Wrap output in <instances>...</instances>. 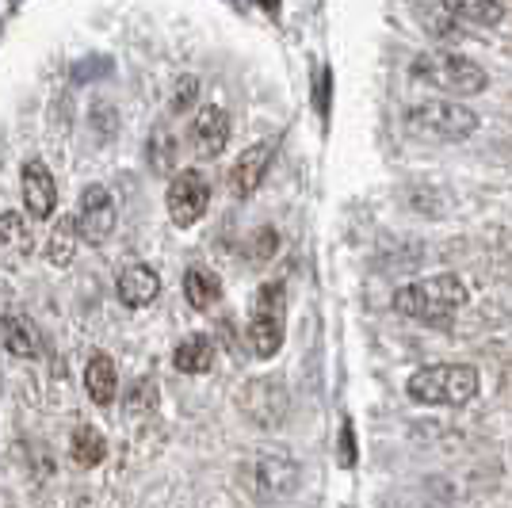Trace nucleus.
<instances>
[{
  "label": "nucleus",
  "instance_id": "obj_1",
  "mask_svg": "<svg viewBox=\"0 0 512 508\" xmlns=\"http://www.w3.org/2000/svg\"><path fill=\"white\" fill-rule=\"evenodd\" d=\"M470 302V287L459 276L451 272H440V276L417 279V283H402L390 306L394 314H402L409 321H421V325H432V329H444L455 321V314Z\"/></svg>",
  "mask_w": 512,
  "mask_h": 508
},
{
  "label": "nucleus",
  "instance_id": "obj_2",
  "mask_svg": "<svg viewBox=\"0 0 512 508\" xmlns=\"http://www.w3.org/2000/svg\"><path fill=\"white\" fill-rule=\"evenodd\" d=\"M409 73L413 81L436 88L444 96H478L490 88V73L474 58L455 54V50H425L409 62Z\"/></svg>",
  "mask_w": 512,
  "mask_h": 508
},
{
  "label": "nucleus",
  "instance_id": "obj_3",
  "mask_svg": "<svg viewBox=\"0 0 512 508\" xmlns=\"http://www.w3.org/2000/svg\"><path fill=\"white\" fill-rule=\"evenodd\" d=\"M482 375L470 363H428L406 379V394L421 405H467L478 398Z\"/></svg>",
  "mask_w": 512,
  "mask_h": 508
},
{
  "label": "nucleus",
  "instance_id": "obj_4",
  "mask_svg": "<svg viewBox=\"0 0 512 508\" xmlns=\"http://www.w3.org/2000/svg\"><path fill=\"white\" fill-rule=\"evenodd\" d=\"M402 123L421 142L451 146V142H463V138H470L478 130V115L470 107L455 104V100H425V104L409 107Z\"/></svg>",
  "mask_w": 512,
  "mask_h": 508
},
{
  "label": "nucleus",
  "instance_id": "obj_5",
  "mask_svg": "<svg viewBox=\"0 0 512 508\" xmlns=\"http://www.w3.org/2000/svg\"><path fill=\"white\" fill-rule=\"evenodd\" d=\"M283 314H287L283 283H264L256 291L253 314H249V344H253L256 360H272L283 348Z\"/></svg>",
  "mask_w": 512,
  "mask_h": 508
},
{
  "label": "nucleus",
  "instance_id": "obj_6",
  "mask_svg": "<svg viewBox=\"0 0 512 508\" xmlns=\"http://www.w3.org/2000/svg\"><path fill=\"white\" fill-rule=\"evenodd\" d=\"M211 207V184L199 169H180L169 180L165 191V211H169L172 226L188 230L195 222H203V214Z\"/></svg>",
  "mask_w": 512,
  "mask_h": 508
},
{
  "label": "nucleus",
  "instance_id": "obj_7",
  "mask_svg": "<svg viewBox=\"0 0 512 508\" xmlns=\"http://www.w3.org/2000/svg\"><path fill=\"white\" fill-rule=\"evenodd\" d=\"M237 405L260 428H279L283 417H287V409H291V394H287V386L279 379H253L245 382Z\"/></svg>",
  "mask_w": 512,
  "mask_h": 508
},
{
  "label": "nucleus",
  "instance_id": "obj_8",
  "mask_svg": "<svg viewBox=\"0 0 512 508\" xmlns=\"http://www.w3.org/2000/svg\"><path fill=\"white\" fill-rule=\"evenodd\" d=\"M73 222H77V233H81V241L88 245H104L107 237L115 233V222H119V211H115V199H111V191L104 184H88L81 191V207L73 214Z\"/></svg>",
  "mask_w": 512,
  "mask_h": 508
},
{
  "label": "nucleus",
  "instance_id": "obj_9",
  "mask_svg": "<svg viewBox=\"0 0 512 508\" xmlns=\"http://www.w3.org/2000/svg\"><path fill=\"white\" fill-rule=\"evenodd\" d=\"M276 153H279V138H260L256 146L245 149L234 161V169H230V195L234 199H249L264 184V176L272 169Z\"/></svg>",
  "mask_w": 512,
  "mask_h": 508
},
{
  "label": "nucleus",
  "instance_id": "obj_10",
  "mask_svg": "<svg viewBox=\"0 0 512 508\" xmlns=\"http://www.w3.org/2000/svg\"><path fill=\"white\" fill-rule=\"evenodd\" d=\"M230 115H226V107L218 104H203L195 111L192 119V130H188V138H192V149L195 157H203V161H214L226 142H230Z\"/></svg>",
  "mask_w": 512,
  "mask_h": 508
},
{
  "label": "nucleus",
  "instance_id": "obj_11",
  "mask_svg": "<svg viewBox=\"0 0 512 508\" xmlns=\"http://www.w3.org/2000/svg\"><path fill=\"white\" fill-rule=\"evenodd\" d=\"M20 191H23V211L31 214V222H46L58 211V184L46 169L43 161H27L20 176Z\"/></svg>",
  "mask_w": 512,
  "mask_h": 508
},
{
  "label": "nucleus",
  "instance_id": "obj_12",
  "mask_svg": "<svg viewBox=\"0 0 512 508\" xmlns=\"http://www.w3.org/2000/svg\"><path fill=\"white\" fill-rule=\"evenodd\" d=\"M115 295H119V302L123 306H130V310H146V306H153L157 302V295H161V276L153 272L150 264H127L119 276H115Z\"/></svg>",
  "mask_w": 512,
  "mask_h": 508
},
{
  "label": "nucleus",
  "instance_id": "obj_13",
  "mask_svg": "<svg viewBox=\"0 0 512 508\" xmlns=\"http://www.w3.org/2000/svg\"><path fill=\"white\" fill-rule=\"evenodd\" d=\"M249 486L256 489V497H283L299 486V466L291 459H272V455H260L249 466Z\"/></svg>",
  "mask_w": 512,
  "mask_h": 508
},
{
  "label": "nucleus",
  "instance_id": "obj_14",
  "mask_svg": "<svg viewBox=\"0 0 512 508\" xmlns=\"http://www.w3.org/2000/svg\"><path fill=\"white\" fill-rule=\"evenodd\" d=\"M85 390L96 405L115 402V394H119V371H115V360L107 352H92V360L85 367Z\"/></svg>",
  "mask_w": 512,
  "mask_h": 508
},
{
  "label": "nucleus",
  "instance_id": "obj_15",
  "mask_svg": "<svg viewBox=\"0 0 512 508\" xmlns=\"http://www.w3.org/2000/svg\"><path fill=\"white\" fill-rule=\"evenodd\" d=\"M172 367L180 371V375H207L214 367V344L211 337H203V333H192V337H184L176 348H172Z\"/></svg>",
  "mask_w": 512,
  "mask_h": 508
},
{
  "label": "nucleus",
  "instance_id": "obj_16",
  "mask_svg": "<svg viewBox=\"0 0 512 508\" xmlns=\"http://www.w3.org/2000/svg\"><path fill=\"white\" fill-rule=\"evenodd\" d=\"M69 459L81 466V470H92L107 459V440L100 428L92 424H77L73 436H69Z\"/></svg>",
  "mask_w": 512,
  "mask_h": 508
},
{
  "label": "nucleus",
  "instance_id": "obj_17",
  "mask_svg": "<svg viewBox=\"0 0 512 508\" xmlns=\"http://www.w3.org/2000/svg\"><path fill=\"white\" fill-rule=\"evenodd\" d=\"M0 348L8 356L31 360V356H39V329L27 318H4L0 321Z\"/></svg>",
  "mask_w": 512,
  "mask_h": 508
},
{
  "label": "nucleus",
  "instance_id": "obj_18",
  "mask_svg": "<svg viewBox=\"0 0 512 508\" xmlns=\"http://www.w3.org/2000/svg\"><path fill=\"white\" fill-rule=\"evenodd\" d=\"M184 298L192 310H214L218 298H222V279L214 276L211 268H188L184 272Z\"/></svg>",
  "mask_w": 512,
  "mask_h": 508
},
{
  "label": "nucleus",
  "instance_id": "obj_19",
  "mask_svg": "<svg viewBox=\"0 0 512 508\" xmlns=\"http://www.w3.org/2000/svg\"><path fill=\"white\" fill-rule=\"evenodd\" d=\"M455 20L463 23H478V27H497L505 20V4L501 0H444Z\"/></svg>",
  "mask_w": 512,
  "mask_h": 508
},
{
  "label": "nucleus",
  "instance_id": "obj_20",
  "mask_svg": "<svg viewBox=\"0 0 512 508\" xmlns=\"http://www.w3.org/2000/svg\"><path fill=\"white\" fill-rule=\"evenodd\" d=\"M77 245H81L77 222H73V218H62V222H54V230H50L46 260H50L54 268H69V264H73V253H77Z\"/></svg>",
  "mask_w": 512,
  "mask_h": 508
},
{
  "label": "nucleus",
  "instance_id": "obj_21",
  "mask_svg": "<svg viewBox=\"0 0 512 508\" xmlns=\"http://www.w3.org/2000/svg\"><path fill=\"white\" fill-rule=\"evenodd\" d=\"M130 417H142V413H153L157 409V382L153 379H138L127 390V402H123Z\"/></svg>",
  "mask_w": 512,
  "mask_h": 508
},
{
  "label": "nucleus",
  "instance_id": "obj_22",
  "mask_svg": "<svg viewBox=\"0 0 512 508\" xmlns=\"http://www.w3.org/2000/svg\"><path fill=\"white\" fill-rule=\"evenodd\" d=\"M279 249V233L272 230V226H260V230H253V237H249V245H245V256L253 260V264H264V260H272Z\"/></svg>",
  "mask_w": 512,
  "mask_h": 508
},
{
  "label": "nucleus",
  "instance_id": "obj_23",
  "mask_svg": "<svg viewBox=\"0 0 512 508\" xmlns=\"http://www.w3.org/2000/svg\"><path fill=\"white\" fill-rule=\"evenodd\" d=\"M0 249H27L20 214H0Z\"/></svg>",
  "mask_w": 512,
  "mask_h": 508
},
{
  "label": "nucleus",
  "instance_id": "obj_24",
  "mask_svg": "<svg viewBox=\"0 0 512 508\" xmlns=\"http://www.w3.org/2000/svg\"><path fill=\"white\" fill-rule=\"evenodd\" d=\"M195 100H199V81H195V77H180L176 88H172V111L184 115V111L195 107Z\"/></svg>",
  "mask_w": 512,
  "mask_h": 508
},
{
  "label": "nucleus",
  "instance_id": "obj_25",
  "mask_svg": "<svg viewBox=\"0 0 512 508\" xmlns=\"http://www.w3.org/2000/svg\"><path fill=\"white\" fill-rule=\"evenodd\" d=\"M172 161H176V142H172V134H157V138H153V169L172 172Z\"/></svg>",
  "mask_w": 512,
  "mask_h": 508
},
{
  "label": "nucleus",
  "instance_id": "obj_26",
  "mask_svg": "<svg viewBox=\"0 0 512 508\" xmlns=\"http://www.w3.org/2000/svg\"><path fill=\"white\" fill-rule=\"evenodd\" d=\"M341 444H344L341 463H344V466H352V463H356V451H352V424H344V428H341Z\"/></svg>",
  "mask_w": 512,
  "mask_h": 508
}]
</instances>
